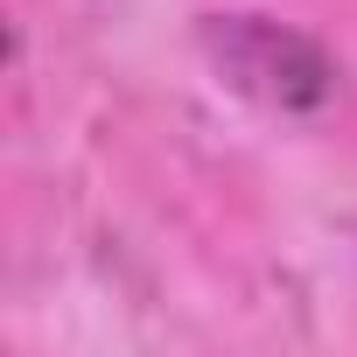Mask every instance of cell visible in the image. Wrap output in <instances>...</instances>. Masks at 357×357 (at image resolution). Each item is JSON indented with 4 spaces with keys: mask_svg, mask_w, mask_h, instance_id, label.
Listing matches in <instances>:
<instances>
[{
    "mask_svg": "<svg viewBox=\"0 0 357 357\" xmlns=\"http://www.w3.org/2000/svg\"><path fill=\"white\" fill-rule=\"evenodd\" d=\"M204 50L218 63V77L273 112H315L336 91V63L315 36L266 22V15H211L204 22Z\"/></svg>",
    "mask_w": 357,
    "mask_h": 357,
    "instance_id": "obj_1",
    "label": "cell"
}]
</instances>
